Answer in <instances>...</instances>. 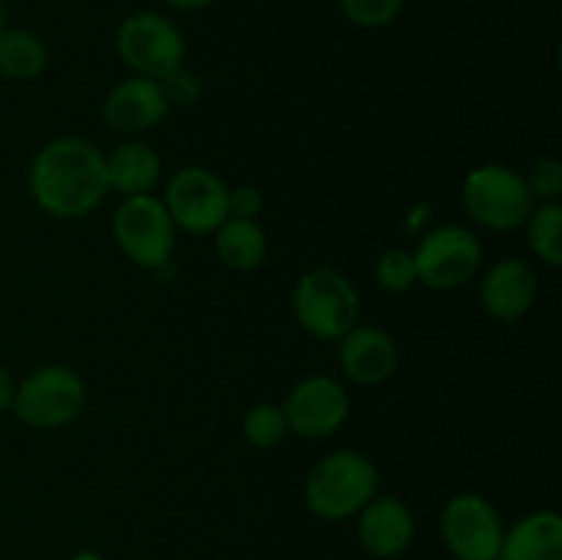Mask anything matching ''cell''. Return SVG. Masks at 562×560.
I'll list each match as a JSON object with an SVG mask.
<instances>
[{
	"mask_svg": "<svg viewBox=\"0 0 562 560\" xmlns=\"http://www.w3.org/2000/svg\"><path fill=\"white\" fill-rule=\"evenodd\" d=\"M27 190L49 217H88L110 192L102 148L80 135L53 137L33 154Z\"/></svg>",
	"mask_w": 562,
	"mask_h": 560,
	"instance_id": "1",
	"label": "cell"
},
{
	"mask_svg": "<svg viewBox=\"0 0 562 560\" xmlns=\"http://www.w3.org/2000/svg\"><path fill=\"white\" fill-rule=\"evenodd\" d=\"M379 494V467L368 453L340 448L311 467L302 486L307 511L322 522L355 519Z\"/></svg>",
	"mask_w": 562,
	"mask_h": 560,
	"instance_id": "2",
	"label": "cell"
},
{
	"mask_svg": "<svg viewBox=\"0 0 562 560\" xmlns=\"http://www.w3.org/2000/svg\"><path fill=\"white\" fill-rule=\"evenodd\" d=\"M296 324L318 340H340L362 322L360 291L349 275L333 267L307 269L291 291Z\"/></svg>",
	"mask_w": 562,
	"mask_h": 560,
	"instance_id": "3",
	"label": "cell"
},
{
	"mask_svg": "<svg viewBox=\"0 0 562 560\" xmlns=\"http://www.w3.org/2000/svg\"><path fill=\"white\" fill-rule=\"evenodd\" d=\"M525 173L503 163L475 165L461 181V206L467 217L494 234H510L525 225L536 209Z\"/></svg>",
	"mask_w": 562,
	"mask_h": 560,
	"instance_id": "4",
	"label": "cell"
},
{
	"mask_svg": "<svg viewBox=\"0 0 562 560\" xmlns=\"http://www.w3.org/2000/svg\"><path fill=\"white\" fill-rule=\"evenodd\" d=\"M86 379L64 362L38 366L16 382L14 415L36 432H58L71 426L86 410Z\"/></svg>",
	"mask_w": 562,
	"mask_h": 560,
	"instance_id": "5",
	"label": "cell"
},
{
	"mask_svg": "<svg viewBox=\"0 0 562 560\" xmlns=\"http://www.w3.org/2000/svg\"><path fill=\"white\" fill-rule=\"evenodd\" d=\"M115 53L132 75L165 80L184 66L187 38L170 16L159 11H132L115 31Z\"/></svg>",
	"mask_w": 562,
	"mask_h": 560,
	"instance_id": "6",
	"label": "cell"
},
{
	"mask_svg": "<svg viewBox=\"0 0 562 560\" xmlns=\"http://www.w3.org/2000/svg\"><path fill=\"white\" fill-rule=\"evenodd\" d=\"M113 239L124 258L140 269H162L173 258L176 225L165 209L162 198L146 195L121 198L113 212Z\"/></svg>",
	"mask_w": 562,
	"mask_h": 560,
	"instance_id": "7",
	"label": "cell"
},
{
	"mask_svg": "<svg viewBox=\"0 0 562 560\" xmlns=\"http://www.w3.org/2000/svg\"><path fill=\"white\" fill-rule=\"evenodd\" d=\"M417 278L434 291L464 289L483 267V245L475 231L459 223L426 228L412 250Z\"/></svg>",
	"mask_w": 562,
	"mask_h": 560,
	"instance_id": "8",
	"label": "cell"
},
{
	"mask_svg": "<svg viewBox=\"0 0 562 560\" xmlns=\"http://www.w3.org/2000/svg\"><path fill=\"white\" fill-rule=\"evenodd\" d=\"M439 536L456 560H499L505 525L492 500L459 492L442 505Z\"/></svg>",
	"mask_w": 562,
	"mask_h": 560,
	"instance_id": "9",
	"label": "cell"
},
{
	"mask_svg": "<svg viewBox=\"0 0 562 560\" xmlns=\"http://www.w3.org/2000/svg\"><path fill=\"white\" fill-rule=\"evenodd\" d=\"M228 190L231 187L214 170L203 168V165H187L168 179L162 203L176 231L206 236L214 234L231 217Z\"/></svg>",
	"mask_w": 562,
	"mask_h": 560,
	"instance_id": "10",
	"label": "cell"
},
{
	"mask_svg": "<svg viewBox=\"0 0 562 560\" xmlns=\"http://www.w3.org/2000/svg\"><path fill=\"white\" fill-rule=\"evenodd\" d=\"M280 410L291 434L302 439H327L349 421L351 399L340 379L329 373H313L300 379L285 393Z\"/></svg>",
	"mask_w": 562,
	"mask_h": 560,
	"instance_id": "11",
	"label": "cell"
},
{
	"mask_svg": "<svg viewBox=\"0 0 562 560\" xmlns=\"http://www.w3.org/2000/svg\"><path fill=\"white\" fill-rule=\"evenodd\" d=\"M357 541L373 560H398L412 549L417 536V519L409 505L395 494L379 492L360 514Z\"/></svg>",
	"mask_w": 562,
	"mask_h": 560,
	"instance_id": "12",
	"label": "cell"
},
{
	"mask_svg": "<svg viewBox=\"0 0 562 560\" xmlns=\"http://www.w3.org/2000/svg\"><path fill=\"white\" fill-rule=\"evenodd\" d=\"M536 269L521 258H499L497 264L486 269L481 285H477V300L483 313L499 324H514L532 311L538 300Z\"/></svg>",
	"mask_w": 562,
	"mask_h": 560,
	"instance_id": "13",
	"label": "cell"
},
{
	"mask_svg": "<svg viewBox=\"0 0 562 560\" xmlns=\"http://www.w3.org/2000/svg\"><path fill=\"white\" fill-rule=\"evenodd\" d=\"M170 113L159 80L132 75L115 82L102 102L104 124L121 135H140L162 124Z\"/></svg>",
	"mask_w": 562,
	"mask_h": 560,
	"instance_id": "14",
	"label": "cell"
},
{
	"mask_svg": "<svg viewBox=\"0 0 562 560\" xmlns=\"http://www.w3.org/2000/svg\"><path fill=\"white\" fill-rule=\"evenodd\" d=\"M398 346L387 329L376 324H357L338 340V362L346 379L362 388H379L398 371Z\"/></svg>",
	"mask_w": 562,
	"mask_h": 560,
	"instance_id": "15",
	"label": "cell"
},
{
	"mask_svg": "<svg viewBox=\"0 0 562 560\" xmlns=\"http://www.w3.org/2000/svg\"><path fill=\"white\" fill-rule=\"evenodd\" d=\"M104 170H108V187L121 198L146 195L162 181V157L154 146L132 137L104 154Z\"/></svg>",
	"mask_w": 562,
	"mask_h": 560,
	"instance_id": "16",
	"label": "cell"
},
{
	"mask_svg": "<svg viewBox=\"0 0 562 560\" xmlns=\"http://www.w3.org/2000/svg\"><path fill=\"white\" fill-rule=\"evenodd\" d=\"M499 560H562V516L541 508L505 527Z\"/></svg>",
	"mask_w": 562,
	"mask_h": 560,
	"instance_id": "17",
	"label": "cell"
},
{
	"mask_svg": "<svg viewBox=\"0 0 562 560\" xmlns=\"http://www.w3.org/2000/svg\"><path fill=\"white\" fill-rule=\"evenodd\" d=\"M214 250L223 267L234 272H252L267 261L269 239L258 220L228 217L214 231Z\"/></svg>",
	"mask_w": 562,
	"mask_h": 560,
	"instance_id": "18",
	"label": "cell"
},
{
	"mask_svg": "<svg viewBox=\"0 0 562 560\" xmlns=\"http://www.w3.org/2000/svg\"><path fill=\"white\" fill-rule=\"evenodd\" d=\"M49 49L31 27H5L0 33V75L11 82H31L44 75Z\"/></svg>",
	"mask_w": 562,
	"mask_h": 560,
	"instance_id": "19",
	"label": "cell"
},
{
	"mask_svg": "<svg viewBox=\"0 0 562 560\" xmlns=\"http://www.w3.org/2000/svg\"><path fill=\"white\" fill-rule=\"evenodd\" d=\"M525 234H527V247L532 250V256L538 258L547 267L558 269L562 267V203L549 201V203H536V209L530 212V217L525 220Z\"/></svg>",
	"mask_w": 562,
	"mask_h": 560,
	"instance_id": "20",
	"label": "cell"
},
{
	"mask_svg": "<svg viewBox=\"0 0 562 560\" xmlns=\"http://www.w3.org/2000/svg\"><path fill=\"white\" fill-rule=\"evenodd\" d=\"M289 434V423H285L280 404L261 401V404H252L250 410L245 412V417H241V437H245L252 448L269 450L274 448V445L283 443Z\"/></svg>",
	"mask_w": 562,
	"mask_h": 560,
	"instance_id": "21",
	"label": "cell"
},
{
	"mask_svg": "<svg viewBox=\"0 0 562 560\" xmlns=\"http://www.w3.org/2000/svg\"><path fill=\"white\" fill-rule=\"evenodd\" d=\"M373 278L390 294H404V291L420 285V278H417V264L412 250L406 247H390L373 264Z\"/></svg>",
	"mask_w": 562,
	"mask_h": 560,
	"instance_id": "22",
	"label": "cell"
},
{
	"mask_svg": "<svg viewBox=\"0 0 562 560\" xmlns=\"http://www.w3.org/2000/svg\"><path fill=\"white\" fill-rule=\"evenodd\" d=\"M338 5L351 25L376 31V27H387L390 22L398 20L406 0H338Z\"/></svg>",
	"mask_w": 562,
	"mask_h": 560,
	"instance_id": "23",
	"label": "cell"
},
{
	"mask_svg": "<svg viewBox=\"0 0 562 560\" xmlns=\"http://www.w3.org/2000/svg\"><path fill=\"white\" fill-rule=\"evenodd\" d=\"M527 187L538 203L560 201L562 195V163L554 157H541L532 163L530 173H525Z\"/></svg>",
	"mask_w": 562,
	"mask_h": 560,
	"instance_id": "24",
	"label": "cell"
},
{
	"mask_svg": "<svg viewBox=\"0 0 562 560\" xmlns=\"http://www.w3.org/2000/svg\"><path fill=\"white\" fill-rule=\"evenodd\" d=\"M159 86H162L165 99H168L170 108H192V104H198V99L203 97L201 77L192 69H187V64L179 66L176 71H170L165 80H159Z\"/></svg>",
	"mask_w": 562,
	"mask_h": 560,
	"instance_id": "25",
	"label": "cell"
},
{
	"mask_svg": "<svg viewBox=\"0 0 562 560\" xmlns=\"http://www.w3.org/2000/svg\"><path fill=\"white\" fill-rule=\"evenodd\" d=\"M263 212V192L256 184H236L228 190V214L231 217L258 220Z\"/></svg>",
	"mask_w": 562,
	"mask_h": 560,
	"instance_id": "26",
	"label": "cell"
},
{
	"mask_svg": "<svg viewBox=\"0 0 562 560\" xmlns=\"http://www.w3.org/2000/svg\"><path fill=\"white\" fill-rule=\"evenodd\" d=\"M14 393H16L14 377H11L9 368L0 366V415H3V412H11V404H14Z\"/></svg>",
	"mask_w": 562,
	"mask_h": 560,
	"instance_id": "27",
	"label": "cell"
},
{
	"mask_svg": "<svg viewBox=\"0 0 562 560\" xmlns=\"http://www.w3.org/2000/svg\"><path fill=\"white\" fill-rule=\"evenodd\" d=\"M165 3L176 11H201V9H209L214 0H165Z\"/></svg>",
	"mask_w": 562,
	"mask_h": 560,
	"instance_id": "28",
	"label": "cell"
},
{
	"mask_svg": "<svg viewBox=\"0 0 562 560\" xmlns=\"http://www.w3.org/2000/svg\"><path fill=\"white\" fill-rule=\"evenodd\" d=\"M69 560H104V555L97 552V549H77V552L69 555Z\"/></svg>",
	"mask_w": 562,
	"mask_h": 560,
	"instance_id": "29",
	"label": "cell"
},
{
	"mask_svg": "<svg viewBox=\"0 0 562 560\" xmlns=\"http://www.w3.org/2000/svg\"><path fill=\"white\" fill-rule=\"evenodd\" d=\"M5 31V9H3V3H0V33Z\"/></svg>",
	"mask_w": 562,
	"mask_h": 560,
	"instance_id": "30",
	"label": "cell"
}]
</instances>
